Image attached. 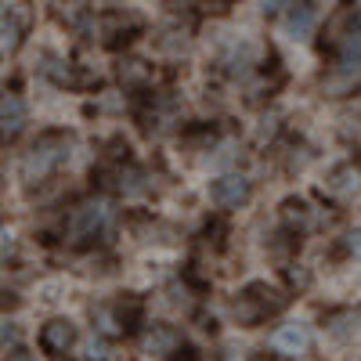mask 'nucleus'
<instances>
[{
    "mask_svg": "<svg viewBox=\"0 0 361 361\" xmlns=\"http://www.w3.org/2000/svg\"><path fill=\"white\" fill-rule=\"evenodd\" d=\"M134 29H137V22L134 18H123V15H109L105 18V44H119V40H130V33H134Z\"/></svg>",
    "mask_w": 361,
    "mask_h": 361,
    "instance_id": "obj_13",
    "label": "nucleus"
},
{
    "mask_svg": "<svg viewBox=\"0 0 361 361\" xmlns=\"http://www.w3.org/2000/svg\"><path fill=\"white\" fill-rule=\"evenodd\" d=\"M286 304H289V296H286L282 289L267 286V282H253V286H246L243 293L235 296L231 314H235V322H238V325L253 329V325L267 322L271 314H279Z\"/></svg>",
    "mask_w": 361,
    "mask_h": 361,
    "instance_id": "obj_2",
    "label": "nucleus"
},
{
    "mask_svg": "<svg viewBox=\"0 0 361 361\" xmlns=\"http://www.w3.org/2000/svg\"><path fill=\"white\" fill-rule=\"evenodd\" d=\"M25 127V102L18 94H4V102H0V130H4V141H15Z\"/></svg>",
    "mask_w": 361,
    "mask_h": 361,
    "instance_id": "obj_9",
    "label": "nucleus"
},
{
    "mask_svg": "<svg viewBox=\"0 0 361 361\" xmlns=\"http://www.w3.org/2000/svg\"><path fill=\"white\" fill-rule=\"evenodd\" d=\"M123 76H127V83H141L148 73H145L141 62H127V69H119V80H123Z\"/></svg>",
    "mask_w": 361,
    "mask_h": 361,
    "instance_id": "obj_16",
    "label": "nucleus"
},
{
    "mask_svg": "<svg viewBox=\"0 0 361 361\" xmlns=\"http://www.w3.org/2000/svg\"><path fill=\"white\" fill-rule=\"evenodd\" d=\"M314 22H318V4L314 0H296V4H289V11H286V33L293 40H307Z\"/></svg>",
    "mask_w": 361,
    "mask_h": 361,
    "instance_id": "obj_8",
    "label": "nucleus"
},
{
    "mask_svg": "<svg viewBox=\"0 0 361 361\" xmlns=\"http://www.w3.org/2000/svg\"><path fill=\"white\" fill-rule=\"evenodd\" d=\"M250 361H275V357H267V354H257V357H250Z\"/></svg>",
    "mask_w": 361,
    "mask_h": 361,
    "instance_id": "obj_20",
    "label": "nucleus"
},
{
    "mask_svg": "<svg viewBox=\"0 0 361 361\" xmlns=\"http://www.w3.org/2000/svg\"><path fill=\"white\" fill-rule=\"evenodd\" d=\"M69 148H73V137H69V134H44V137L22 156V163H18L22 180H25V185H40L44 177H51L58 166L69 159Z\"/></svg>",
    "mask_w": 361,
    "mask_h": 361,
    "instance_id": "obj_1",
    "label": "nucleus"
},
{
    "mask_svg": "<svg viewBox=\"0 0 361 361\" xmlns=\"http://www.w3.org/2000/svg\"><path fill=\"white\" fill-rule=\"evenodd\" d=\"M18 44H22V18L18 11H4V51L11 54L18 51Z\"/></svg>",
    "mask_w": 361,
    "mask_h": 361,
    "instance_id": "obj_15",
    "label": "nucleus"
},
{
    "mask_svg": "<svg viewBox=\"0 0 361 361\" xmlns=\"http://www.w3.org/2000/svg\"><path fill=\"white\" fill-rule=\"evenodd\" d=\"M307 343H311V333H307V325H300V322L282 325L279 333L271 336V347L279 354H300V350H307Z\"/></svg>",
    "mask_w": 361,
    "mask_h": 361,
    "instance_id": "obj_10",
    "label": "nucleus"
},
{
    "mask_svg": "<svg viewBox=\"0 0 361 361\" xmlns=\"http://www.w3.org/2000/svg\"><path fill=\"white\" fill-rule=\"evenodd\" d=\"M8 361H33V357H29L25 350H11V354H8Z\"/></svg>",
    "mask_w": 361,
    "mask_h": 361,
    "instance_id": "obj_19",
    "label": "nucleus"
},
{
    "mask_svg": "<svg viewBox=\"0 0 361 361\" xmlns=\"http://www.w3.org/2000/svg\"><path fill=\"white\" fill-rule=\"evenodd\" d=\"M18 343V333H15V325H4V350Z\"/></svg>",
    "mask_w": 361,
    "mask_h": 361,
    "instance_id": "obj_18",
    "label": "nucleus"
},
{
    "mask_svg": "<svg viewBox=\"0 0 361 361\" xmlns=\"http://www.w3.org/2000/svg\"><path fill=\"white\" fill-rule=\"evenodd\" d=\"M329 47L336 51L343 73L361 69V11H340L329 25Z\"/></svg>",
    "mask_w": 361,
    "mask_h": 361,
    "instance_id": "obj_3",
    "label": "nucleus"
},
{
    "mask_svg": "<svg viewBox=\"0 0 361 361\" xmlns=\"http://www.w3.org/2000/svg\"><path fill=\"white\" fill-rule=\"evenodd\" d=\"M250 195H253V185L243 173H224L214 180V202L224 209H238L243 202H250Z\"/></svg>",
    "mask_w": 361,
    "mask_h": 361,
    "instance_id": "obj_6",
    "label": "nucleus"
},
{
    "mask_svg": "<svg viewBox=\"0 0 361 361\" xmlns=\"http://www.w3.org/2000/svg\"><path fill=\"white\" fill-rule=\"evenodd\" d=\"M76 343V325L69 318H51L44 329H40V347L47 354H66L69 347Z\"/></svg>",
    "mask_w": 361,
    "mask_h": 361,
    "instance_id": "obj_7",
    "label": "nucleus"
},
{
    "mask_svg": "<svg viewBox=\"0 0 361 361\" xmlns=\"http://www.w3.org/2000/svg\"><path fill=\"white\" fill-rule=\"evenodd\" d=\"M329 192H333V195H340V199H347V195H357V192H361V166H354V163H343V166H336L333 173H329Z\"/></svg>",
    "mask_w": 361,
    "mask_h": 361,
    "instance_id": "obj_11",
    "label": "nucleus"
},
{
    "mask_svg": "<svg viewBox=\"0 0 361 361\" xmlns=\"http://www.w3.org/2000/svg\"><path fill=\"white\" fill-rule=\"evenodd\" d=\"M109 206L102 202V199H87V202H80L73 214H69V221H66V235H69V243L73 246H87V243H94V238L109 228Z\"/></svg>",
    "mask_w": 361,
    "mask_h": 361,
    "instance_id": "obj_4",
    "label": "nucleus"
},
{
    "mask_svg": "<svg viewBox=\"0 0 361 361\" xmlns=\"http://www.w3.org/2000/svg\"><path fill=\"white\" fill-rule=\"evenodd\" d=\"M141 350L148 357H177L180 350H185V336L177 333L173 325H148L145 336H141Z\"/></svg>",
    "mask_w": 361,
    "mask_h": 361,
    "instance_id": "obj_5",
    "label": "nucleus"
},
{
    "mask_svg": "<svg viewBox=\"0 0 361 361\" xmlns=\"http://www.w3.org/2000/svg\"><path fill=\"white\" fill-rule=\"evenodd\" d=\"M116 314H119V329H123V333H134V329L141 325V300L127 293V296L116 304Z\"/></svg>",
    "mask_w": 361,
    "mask_h": 361,
    "instance_id": "obj_12",
    "label": "nucleus"
},
{
    "mask_svg": "<svg viewBox=\"0 0 361 361\" xmlns=\"http://www.w3.org/2000/svg\"><path fill=\"white\" fill-rule=\"evenodd\" d=\"M87 357H90V361H94V357L102 361V357H105V347H102L98 340H90V343H87Z\"/></svg>",
    "mask_w": 361,
    "mask_h": 361,
    "instance_id": "obj_17",
    "label": "nucleus"
},
{
    "mask_svg": "<svg viewBox=\"0 0 361 361\" xmlns=\"http://www.w3.org/2000/svg\"><path fill=\"white\" fill-rule=\"evenodd\" d=\"M282 221H286L289 231L307 228V206L300 202V199H286V202H282Z\"/></svg>",
    "mask_w": 361,
    "mask_h": 361,
    "instance_id": "obj_14",
    "label": "nucleus"
}]
</instances>
